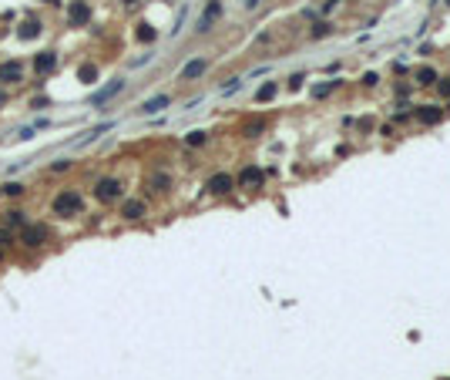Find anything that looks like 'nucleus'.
<instances>
[{"mask_svg": "<svg viewBox=\"0 0 450 380\" xmlns=\"http://www.w3.org/2000/svg\"><path fill=\"white\" fill-rule=\"evenodd\" d=\"M51 215H57V219H77V215H84V195L77 189H61L51 199Z\"/></svg>", "mask_w": 450, "mask_h": 380, "instance_id": "1", "label": "nucleus"}, {"mask_svg": "<svg viewBox=\"0 0 450 380\" xmlns=\"http://www.w3.org/2000/svg\"><path fill=\"white\" fill-rule=\"evenodd\" d=\"M51 242V226L47 222H27L20 229V246L24 249H40Z\"/></svg>", "mask_w": 450, "mask_h": 380, "instance_id": "2", "label": "nucleus"}, {"mask_svg": "<svg viewBox=\"0 0 450 380\" xmlns=\"http://www.w3.org/2000/svg\"><path fill=\"white\" fill-rule=\"evenodd\" d=\"M121 192H125V185H121V178H114V175L94 182V199H97V202H118Z\"/></svg>", "mask_w": 450, "mask_h": 380, "instance_id": "3", "label": "nucleus"}, {"mask_svg": "<svg viewBox=\"0 0 450 380\" xmlns=\"http://www.w3.org/2000/svg\"><path fill=\"white\" fill-rule=\"evenodd\" d=\"M54 68H57V54H54V51H37L34 61H31V71H34L37 77L54 74Z\"/></svg>", "mask_w": 450, "mask_h": 380, "instance_id": "4", "label": "nucleus"}, {"mask_svg": "<svg viewBox=\"0 0 450 380\" xmlns=\"http://www.w3.org/2000/svg\"><path fill=\"white\" fill-rule=\"evenodd\" d=\"M67 20H71V27H84V24L91 20V3H88V0H71Z\"/></svg>", "mask_w": 450, "mask_h": 380, "instance_id": "5", "label": "nucleus"}, {"mask_svg": "<svg viewBox=\"0 0 450 380\" xmlns=\"http://www.w3.org/2000/svg\"><path fill=\"white\" fill-rule=\"evenodd\" d=\"M24 81V64L20 61H3L0 64V84H20Z\"/></svg>", "mask_w": 450, "mask_h": 380, "instance_id": "6", "label": "nucleus"}, {"mask_svg": "<svg viewBox=\"0 0 450 380\" xmlns=\"http://www.w3.org/2000/svg\"><path fill=\"white\" fill-rule=\"evenodd\" d=\"M232 189H235V178L225 175V172H219V175L208 178V192H212V195H228Z\"/></svg>", "mask_w": 450, "mask_h": 380, "instance_id": "7", "label": "nucleus"}, {"mask_svg": "<svg viewBox=\"0 0 450 380\" xmlns=\"http://www.w3.org/2000/svg\"><path fill=\"white\" fill-rule=\"evenodd\" d=\"M222 17V3L219 0H208V7H205V14H202V20H198V31L205 34V31H212V24Z\"/></svg>", "mask_w": 450, "mask_h": 380, "instance_id": "8", "label": "nucleus"}, {"mask_svg": "<svg viewBox=\"0 0 450 380\" xmlns=\"http://www.w3.org/2000/svg\"><path fill=\"white\" fill-rule=\"evenodd\" d=\"M121 88H125V81H121V77H118V81H111V84H104L101 91H94V95H91V104L97 108V104H104V101H111V98L118 95Z\"/></svg>", "mask_w": 450, "mask_h": 380, "instance_id": "9", "label": "nucleus"}, {"mask_svg": "<svg viewBox=\"0 0 450 380\" xmlns=\"http://www.w3.org/2000/svg\"><path fill=\"white\" fill-rule=\"evenodd\" d=\"M208 71V61H202V57H198V61H188L185 68H182V81H195V77H202Z\"/></svg>", "mask_w": 450, "mask_h": 380, "instance_id": "10", "label": "nucleus"}, {"mask_svg": "<svg viewBox=\"0 0 450 380\" xmlns=\"http://www.w3.org/2000/svg\"><path fill=\"white\" fill-rule=\"evenodd\" d=\"M417 118H420V125H437L444 118V111L437 104H423V108H417Z\"/></svg>", "mask_w": 450, "mask_h": 380, "instance_id": "11", "label": "nucleus"}, {"mask_svg": "<svg viewBox=\"0 0 450 380\" xmlns=\"http://www.w3.org/2000/svg\"><path fill=\"white\" fill-rule=\"evenodd\" d=\"M239 185H242V189H259V185H262V172L259 169H242Z\"/></svg>", "mask_w": 450, "mask_h": 380, "instance_id": "12", "label": "nucleus"}, {"mask_svg": "<svg viewBox=\"0 0 450 380\" xmlns=\"http://www.w3.org/2000/svg\"><path fill=\"white\" fill-rule=\"evenodd\" d=\"M168 101H171L168 95H155V98H148V101L141 104V114H158L161 108H168Z\"/></svg>", "mask_w": 450, "mask_h": 380, "instance_id": "13", "label": "nucleus"}, {"mask_svg": "<svg viewBox=\"0 0 450 380\" xmlns=\"http://www.w3.org/2000/svg\"><path fill=\"white\" fill-rule=\"evenodd\" d=\"M121 215H125V219H141V215H145V202H141V199H128V202L121 206Z\"/></svg>", "mask_w": 450, "mask_h": 380, "instance_id": "14", "label": "nucleus"}, {"mask_svg": "<svg viewBox=\"0 0 450 380\" xmlns=\"http://www.w3.org/2000/svg\"><path fill=\"white\" fill-rule=\"evenodd\" d=\"M3 222H7V229H14V226H27V222H31V219H27V212H20V209H10L7 212V219H3Z\"/></svg>", "mask_w": 450, "mask_h": 380, "instance_id": "15", "label": "nucleus"}, {"mask_svg": "<svg viewBox=\"0 0 450 380\" xmlns=\"http://www.w3.org/2000/svg\"><path fill=\"white\" fill-rule=\"evenodd\" d=\"M40 34V20H24V24H20V37H37Z\"/></svg>", "mask_w": 450, "mask_h": 380, "instance_id": "16", "label": "nucleus"}, {"mask_svg": "<svg viewBox=\"0 0 450 380\" xmlns=\"http://www.w3.org/2000/svg\"><path fill=\"white\" fill-rule=\"evenodd\" d=\"M413 77H417V84H433V81H437V71H433V68H420Z\"/></svg>", "mask_w": 450, "mask_h": 380, "instance_id": "17", "label": "nucleus"}, {"mask_svg": "<svg viewBox=\"0 0 450 380\" xmlns=\"http://www.w3.org/2000/svg\"><path fill=\"white\" fill-rule=\"evenodd\" d=\"M168 185H171L168 175H155V178H151V192H165Z\"/></svg>", "mask_w": 450, "mask_h": 380, "instance_id": "18", "label": "nucleus"}, {"mask_svg": "<svg viewBox=\"0 0 450 380\" xmlns=\"http://www.w3.org/2000/svg\"><path fill=\"white\" fill-rule=\"evenodd\" d=\"M272 95H276V81H269V84H262V88H259V95H256V98H259V101H269Z\"/></svg>", "mask_w": 450, "mask_h": 380, "instance_id": "19", "label": "nucleus"}, {"mask_svg": "<svg viewBox=\"0 0 450 380\" xmlns=\"http://www.w3.org/2000/svg\"><path fill=\"white\" fill-rule=\"evenodd\" d=\"M138 40H145V44H151V40H155V31H151V24H141V27H138Z\"/></svg>", "mask_w": 450, "mask_h": 380, "instance_id": "20", "label": "nucleus"}, {"mask_svg": "<svg viewBox=\"0 0 450 380\" xmlns=\"http://www.w3.org/2000/svg\"><path fill=\"white\" fill-rule=\"evenodd\" d=\"M81 77H84V84H94V77H97V68H94V64H84V68H81Z\"/></svg>", "mask_w": 450, "mask_h": 380, "instance_id": "21", "label": "nucleus"}, {"mask_svg": "<svg viewBox=\"0 0 450 380\" xmlns=\"http://www.w3.org/2000/svg\"><path fill=\"white\" fill-rule=\"evenodd\" d=\"M185 141H188V145H205V132H188Z\"/></svg>", "mask_w": 450, "mask_h": 380, "instance_id": "22", "label": "nucleus"}, {"mask_svg": "<svg viewBox=\"0 0 450 380\" xmlns=\"http://www.w3.org/2000/svg\"><path fill=\"white\" fill-rule=\"evenodd\" d=\"M3 192H7V195H24V192H27V185H20V182H10V185H3Z\"/></svg>", "mask_w": 450, "mask_h": 380, "instance_id": "23", "label": "nucleus"}, {"mask_svg": "<svg viewBox=\"0 0 450 380\" xmlns=\"http://www.w3.org/2000/svg\"><path fill=\"white\" fill-rule=\"evenodd\" d=\"M329 91H333V81H326V84H319V88H313V95H316V98H326Z\"/></svg>", "mask_w": 450, "mask_h": 380, "instance_id": "24", "label": "nucleus"}, {"mask_svg": "<svg viewBox=\"0 0 450 380\" xmlns=\"http://www.w3.org/2000/svg\"><path fill=\"white\" fill-rule=\"evenodd\" d=\"M7 246H10V229L3 226L0 229V249H7Z\"/></svg>", "mask_w": 450, "mask_h": 380, "instance_id": "25", "label": "nucleus"}, {"mask_svg": "<svg viewBox=\"0 0 450 380\" xmlns=\"http://www.w3.org/2000/svg\"><path fill=\"white\" fill-rule=\"evenodd\" d=\"M235 88H239V77H232V81H228V84H222V95H232V91H235Z\"/></svg>", "mask_w": 450, "mask_h": 380, "instance_id": "26", "label": "nucleus"}, {"mask_svg": "<svg viewBox=\"0 0 450 380\" xmlns=\"http://www.w3.org/2000/svg\"><path fill=\"white\" fill-rule=\"evenodd\" d=\"M71 169V162H67V158H64V162H54V165H51V172H67Z\"/></svg>", "mask_w": 450, "mask_h": 380, "instance_id": "27", "label": "nucleus"}, {"mask_svg": "<svg viewBox=\"0 0 450 380\" xmlns=\"http://www.w3.org/2000/svg\"><path fill=\"white\" fill-rule=\"evenodd\" d=\"M440 95L450 98V77H447V81H440Z\"/></svg>", "mask_w": 450, "mask_h": 380, "instance_id": "28", "label": "nucleus"}, {"mask_svg": "<svg viewBox=\"0 0 450 380\" xmlns=\"http://www.w3.org/2000/svg\"><path fill=\"white\" fill-rule=\"evenodd\" d=\"M3 104H7V91L0 88V108H3Z\"/></svg>", "mask_w": 450, "mask_h": 380, "instance_id": "29", "label": "nucleus"}, {"mask_svg": "<svg viewBox=\"0 0 450 380\" xmlns=\"http://www.w3.org/2000/svg\"><path fill=\"white\" fill-rule=\"evenodd\" d=\"M256 3H259V0H245V7H256Z\"/></svg>", "mask_w": 450, "mask_h": 380, "instance_id": "30", "label": "nucleus"}, {"mask_svg": "<svg viewBox=\"0 0 450 380\" xmlns=\"http://www.w3.org/2000/svg\"><path fill=\"white\" fill-rule=\"evenodd\" d=\"M125 3H128V7H131V3H138V0H125Z\"/></svg>", "mask_w": 450, "mask_h": 380, "instance_id": "31", "label": "nucleus"}, {"mask_svg": "<svg viewBox=\"0 0 450 380\" xmlns=\"http://www.w3.org/2000/svg\"><path fill=\"white\" fill-rule=\"evenodd\" d=\"M440 380H450V377H440Z\"/></svg>", "mask_w": 450, "mask_h": 380, "instance_id": "32", "label": "nucleus"}, {"mask_svg": "<svg viewBox=\"0 0 450 380\" xmlns=\"http://www.w3.org/2000/svg\"><path fill=\"white\" fill-rule=\"evenodd\" d=\"M447 3H450V0H447Z\"/></svg>", "mask_w": 450, "mask_h": 380, "instance_id": "33", "label": "nucleus"}]
</instances>
